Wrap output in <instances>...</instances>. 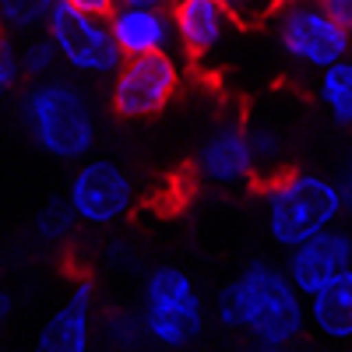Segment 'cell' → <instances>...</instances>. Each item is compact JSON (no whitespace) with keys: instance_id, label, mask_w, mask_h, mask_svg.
<instances>
[{"instance_id":"1","label":"cell","mask_w":352,"mask_h":352,"mask_svg":"<svg viewBox=\"0 0 352 352\" xmlns=\"http://www.w3.org/2000/svg\"><path fill=\"white\" fill-rule=\"evenodd\" d=\"M215 314L229 331H247L257 349H289L307 328V300L272 261L247 264L219 292Z\"/></svg>"},{"instance_id":"2","label":"cell","mask_w":352,"mask_h":352,"mask_svg":"<svg viewBox=\"0 0 352 352\" xmlns=\"http://www.w3.org/2000/svg\"><path fill=\"white\" fill-rule=\"evenodd\" d=\"M21 124L32 144L60 162H78L96 148V109L78 85L64 78L32 81L21 96Z\"/></svg>"},{"instance_id":"3","label":"cell","mask_w":352,"mask_h":352,"mask_svg":"<svg viewBox=\"0 0 352 352\" xmlns=\"http://www.w3.org/2000/svg\"><path fill=\"white\" fill-rule=\"evenodd\" d=\"M345 215L342 190L331 176L314 169H282L264 187V222L285 250L300 247Z\"/></svg>"},{"instance_id":"4","label":"cell","mask_w":352,"mask_h":352,"mask_svg":"<svg viewBox=\"0 0 352 352\" xmlns=\"http://www.w3.org/2000/svg\"><path fill=\"white\" fill-rule=\"evenodd\" d=\"M141 324L148 342L184 349L204 328V300L184 268H155L141 292Z\"/></svg>"},{"instance_id":"5","label":"cell","mask_w":352,"mask_h":352,"mask_svg":"<svg viewBox=\"0 0 352 352\" xmlns=\"http://www.w3.org/2000/svg\"><path fill=\"white\" fill-rule=\"evenodd\" d=\"M43 25H46V39L56 53V60L78 78H109L124 60L109 36L106 18L74 11L71 4L56 0Z\"/></svg>"},{"instance_id":"6","label":"cell","mask_w":352,"mask_h":352,"mask_svg":"<svg viewBox=\"0 0 352 352\" xmlns=\"http://www.w3.org/2000/svg\"><path fill=\"white\" fill-rule=\"evenodd\" d=\"M275 36L282 53L292 64L307 71H324L338 60H349L352 50V32L342 28L331 14H324L314 0H292L289 8L275 14Z\"/></svg>"},{"instance_id":"7","label":"cell","mask_w":352,"mask_h":352,"mask_svg":"<svg viewBox=\"0 0 352 352\" xmlns=\"http://www.w3.org/2000/svg\"><path fill=\"white\" fill-rule=\"evenodd\" d=\"M180 88V64L173 53L127 56L109 74V109L120 120H152Z\"/></svg>"},{"instance_id":"8","label":"cell","mask_w":352,"mask_h":352,"mask_svg":"<svg viewBox=\"0 0 352 352\" xmlns=\"http://www.w3.org/2000/svg\"><path fill=\"white\" fill-rule=\"evenodd\" d=\"M64 201L85 226H116L131 215L138 190L124 166L109 159H85L71 176Z\"/></svg>"},{"instance_id":"9","label":"cell","mask_w":352,"mask_h":352,"mask_svg":"<svg viewBox=\"0 0 352 352\" xmlns=\"http://www.w3.org/2000/svg\"><path fill=\"white\" fill-rule=\"evenodd\" d=\"M194 173L201 176L208 187H243L254 180V152H250V138L247 124L240 120H222L204 134L194 155Z\"/></svg>"},{"instance_id":"10","label":"cell","mask_w":352,"mask_h":352,"mask_svg":"<svg viewBox=\"0 0 352 352\" xmlns=\"http://www.w3.org/2000/svg\"><path fill=\"white\" fill-rule=\"evenodd\" d=\"M176 46H184L190 60L204 64L222 50L229 32L240 25L226 0H173L169 4Z\"/></svg>"},{"instance_id":"11","label":"cell","mask_w":352,"mask_h":352,"mask_svg":"<svg viewBox=\"0 0 352 352\" xmlns=\"http://www.w3.org/2000/svg\"><path fill=\"white\" fill-rule=\"evenodd\" d=\"M352 268V236L342 229H324L320 236L300 243L289 250L285 261V275L289 282L296 285V292L307 300L310 292L324 289L328 282H335L342 272Z\"/></svg>"},{"instance_id":"12","label":"cell","mask_w":352,"mask_h":352,"mask_svg":"<svg viewBox=\"0 0 352 352\" xmlns=\"http://www.w3.org/2000/svg\"><path fill=\"white\" fill-rule=\"evenodd\" d=\"M96 335V285L78 282L67 300L50 314L43 331L36 335L32 352H92Z\"/></svg>"},{"instance_id":"13","label":"cell","mask_w":352,"mask_h":352,"mask_svg":"<svg viewBox=\"0 0 352 352\" xmlns=\"http://www.w3.org/2000/svg\"><path fill=\"white\" fill-rule=\"evenodd\" d=\"M109 36L120 50V56H155L176 50V32L169 8H134V4H116L106 14Z\"/></svg>"},{"instance_id":"14","label":"cell","mask_w":352,"mask_h":352,"mask_svg":"<svg viewBox=\"0 0 352 352\" xmlns=\"http://www.w3.org/2000/svg\"><path fill=\"white\" fill-rule=\"evenodd\" d=\"M307 320L335 342L352 338V268L307 296Z\"/></svg>"},{"instance_id":"15","label":"cell","mask_w":352,"mask_h":352,"mask_svg":"<svg viewBox=\"0 0 352 352\" xmlns=\"http://www.w3.org/2000/svg\"><path fill=\"white\" fill-rule=\"evenodd\" d=\"M317 96L335 124H352V60H338L320 71Z\"/></svg>"},{"instance_id":"16","label":"cell","mask_w":352,"mask_h":352,"mask_svg":"<svg viewBox=\"0 0 352 352\" xmlns=\"http://www.w3.org/2000/svg\"><path fill=\"white\" fill-rule=\"evenodd\" d=\"M99 331H102V338H106L116 352H134L141 342H148L138 310H109V314L99 320Z\"/></svg>"},{"instance_id":"17","label":"cell","mask_w":352,"mask_h":352,"mask_svg":"<svg viewBox=\"0 0 352 352\" xmlns=\"http://www.w3.org/2000/svg\"><path fill=\"white\" fill-rule=\"evenodd\" d=\"M74 212L67 208V201H50L46 208L36 215V240L43 247H64L74 236Z\"/></svg>"},{"instance_id":"18","label":"cell","mask_w":352,"mask_h":352,"mask_svg":"<svg viewBox=\"0 0 352 352\" xmlns=\"http://www.w3.org/2000/svg\"><path fill=\"white\" fill-rule=\"evenodd\" d=\"M56 0H0V28L8 32H36Z\"/></svg>"},{"instance_id":"19","label":"cell","mask_w":352,"mask_h":352,"mask_svg":"<svg viewBox=\"0 0 352 352\" xmlns=\"http://www.w3.org/2000/svg\"><path fill=\"white\" fill-rule=\"evenodd\" d=\"M18 56H21V78L28 81H43V78H53V67L60 64L56 60V53L50 46L46 36L39 39H28L25 46H18Z\"/></svg>"},{"instance_id":"20","label":"cell","mask_w":352,"mask_h":352,"mask_svg":"<svg viewBox=\"0 0 352 352\" xmlns=\"http://www.w3.org/2000/svg\"><path fill=\"white\" fill-rule=\"evenodd\" d=\"M21 81V56H18V43L0 36V109H4L11 88Z\"/></svg>"},{"instance_id":"21","label":"cell","mask_w":352,"mask_h":352,"mask_svg":"<svg viewBox=\"0 0 352 352\" xmlns=\"http://www.w3.org/2000/svg\"><path fill=\"white\" fill-rule=\"evenodd\" d=\"M292 0H247L243 4V14H240V21H247V25H254V21H261V18H268V14H278L282 8H289Z\"/></svg>"},{"instance_id":"22","label":"cell","mask_w":352,"mask_h":352,"mask_svg":"<svg viewBox=\"0 0 352 352\" xmlns=\"http://www.w3.org/2000/svg\"><path fill=\"white\" fill-rule=\"evenodd\" d=\"M314 4L324 11V14H331L342 28H349V32H352V0H314Z\"/></svg>"},{"instance_id":"23","label":"cell","mask_w":352,"mask_h":352,"mask_svg":"<svg viewBox=\"0 0 352 352\" xmlns=\"http://www.w3.org/2000/svg\"><path fill=\"white\" fill-rule=\"evenodd\" d=\"M64 4H71L74 11H85V14H96V18H106L113 8H116V0H64Z\"/></svg>"},{"instance_id":"24","label":"cell","mask_w":352,"mask_h":352,"mask_svg":"<svg viewBox=\"0 0 352 352\" xmlns=\"http://www.w3.org/2000/svg\"><path fill=\"white\" fill-rule=\"evenodd\" d=\"M338 190H342V204H345V212H352V152L345 159V169H342V180H335Z\"/></svg>"},{"instance_id":"25","label":"cell","mask_w":352,"mask_h":352,"mask_svg":"<svg viewBox=\"0 0 352 352\" xmlns=\"http://www.w3.org/2000/svg\"><path fill=\"white\" fill-rule=\"evenodd\" d=\"M8 317H11V300H8V292L0 289V335L8 328Z\"/></svg>"},{"instance_id":"26","label":"cell","mask_w":352,"mask_h":352,"mask_svg":"<svg viewBox=\"0 0 352 352\" xmlns=\"http://www.w3.org/2000/svg\"><path fill=\"white\" fill-rule=\"evenodd\" d=\"M116 4H134V8H169L173 0H116Z\"/></svg>"},{"instance_id":"27","label":"cell","mask_w":352,"mask_h":352,"mask_svg":"<svg viewBox=\"0 0 352 352\" xmlns=\"http://www.w3.org/2000/svg\"><path fill=\"white\" fill-rule=\"evenodd\" d=\"M226 4L232 8V14H236V18H240V14H243V4H247V0H226Z\"/></svg>"},{"instance_id":"28","label":"cell","mask_w":352,"mask_h":352,"mask_svg":"<svg viewBox=\"0 0 352 352\" xmlns=\"http://www.w3.org/2000/svg\"><path fill=\"white\" fill-rule=\"evenodd\" d=\"M257 352H285V349H257Z\"/></svg>"}]
</instances>
